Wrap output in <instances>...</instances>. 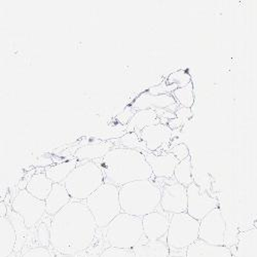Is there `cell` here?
<instances>
[{
  "mask_svg": "<svg viewBox=\"0 0 257 257\" xmlns=\"http://www.w3.org/2000/svg\"><path fill=\"white\" fill-rule=\"evenodd\" d=\"M159 123H162V119L157 110L149 109L137 111L126 124V133L140 134V132L144 130L145 127Z\"/></svg>",
  "mask_w": 257,
  "mask_h": 257,
  "instance_id": "21",
  "label": "cell"
},
{
  "mask_svg": "<svg viewBox=\"0 0 257 257\" xmlns=\"http://www.w3.org/2000/svg\"><path fill=\"white\" fill-rule=\"evenodd\" d=\"M71 201L72 198L64 184H54L50 196L46 200V214L54 217Z\"/></svg>",
  "mask_w": 257,
  "mask_h": 257,
  "instance_id": "18",
  "label": "cell"
},
{
  "mask_svg": "<svg viewBox=\"0 0 257 257\" xmlns=\"http://www.w3.org/2000/svg\"><path fill=\"white\" fill-rule=\"evenodd\" d=\"M232 257H235V256H234V255H233V256H232Z\"/></svg>",
  "mask_w": 257,
  "mask_h": 257,
  "instance_id": "39",
  "label": "cell"
},
{
  "mask_svg": "<svg viewBox=\"0 0 257 257\" xmlns=\"http://www.w3.org/2000/svg\"><path fill=\"white\" fill-rule=\"evenodd\" d=\"M226 222L220 208H216L200 221L199 240L208 244L224 246Z\"/></svg>",
  "mask_w": 257,
  "mask_h": 257,
  "instance_id": "10",
  "label": "cell"
},
{
  "mask_svg": "<svg viewBox=\"0 0 257 257\" xmlns=\"http://www.w3.org/2000/svg\"><path fill=\"white\" fill-rule=\"evenodd\" d=\"M95 218L98 228H106L122 212L119 202V187L104 183L84 202Z\"/></svg>",
  "mask_w": 257,
  "mask_h": 257,
  "instance_id": "6",
  "label": "cell"
},
{
  "mask_svg": "<svg viewBox=\"0 0 257 257\" xmlns=\"http://www.w3.org/2000/svg\"><path fill=\"white\" fill-rule=\"evenodd\" d=\"M144 235L142 218L121 212L106 227L105 238L109 247L133 250Z\"/></svg>",
  "mask_w": 257,
  "mask_h": 257,
  "instance_id": "5",
  "label": "cell"
},
{
  "mask_svg": "<svg viewBox=\"0 0 257 257\" xmlns=\"http://www.w3.org/2000/svg\"><path fill=\"white\" fill-rule=\"evenodd\" d=\"M230 249L224 246L208 244L198 240L185 251V257H232Z\"/></svg>",
  "mask_w": 257,
  "mask_h": 257,
  "instance_id": "17",
  "label": "cell"
},
{
  "mask_svg": "<svg viewBox=\"0 0 257 257\" xmlns=\"http://www.w3.org/2000/svg\"><path fill=\"white\" fill-rule=\"evenodd\" d=\"M191 82L190 74L185 70H177L171 73L167 78L168 85H177L178 88H183Z\"/></svg>",
  "mask_w": 257,
  "mask_h": 257,
  "instance_id": "28",
  "label": "cell"
},
{
  "mask_svg": "<svg viewBox=\"0 0 257 257\" xmlns=\"http://www.w3.org/2000/svg\"><path fill=\"white\" fill-rule=\"evenodd\" d=\"M100 166L104 182L117 187L154 177L145 155L134 149L115 147L101 160Z\"/></svg>",
  "mask_w": 257,
  "mask_h": 257,
  "instance_id": "2",
  "label": "cell"
},
{
  "mask_svg": "<svg viewBox=\"0 0 257 257\" xmlns=\"http://www.w3.org/2000/svg\"><path fill=\"white\" fill-rule=\"evenodd\" d=\"M173 130L168 124L159 123L149 125L139 134L141 140L145 143L148 152L154 153L166 146L172 139Z\"/></svg>",
  "mask_w": 257,
  "mask_h": 257,
  "instance_id": "12",
  "label": "cell"
},
{
  "mask_svg": "<svg viewBox=\"0 0 257 257\" xmlns=\"http://www.w3.org/2000/svg\"><path fill=\"white\" fill-rule=\"evenodd\" d=\"M200 221L192 218L188 213L174 214L170 218L166 243L172 250L187 249L199 240Z\"/></svg>",
  "mask_w": 257,
  "mask_h": 257,
  "instance_id": "7",
  "label": "cell"
},
{
  "mask_svg": "<svg viewBox=\"0 0 257 257\" xmlns=\"http://www.w3.org/2000/svg\"><path fill=\"white\" fill-rule=\"evenodd\" d=\"M22 257H53V254L48 248L44 246H38L27 250L22 255Z\"/></svg>",
  "mask_w": 257,
  "mask_h": 257,
  "instance_id": "32",
  "label": "cell"
},
{
  "mask_svg": "<svg viewBox=\"0 0 257 257\" xmlns=\"http://www.w3.org/2000/svg\"><path fill=\"white\" fill-rule=\"evenodd\" d=\"M0 217H8V206L5 202H0Z\"/></svg>",
  "mask_w": 257,
  "mask_h": 257,
  "instance_id": "36",
  "label": "cell"
},
{
  "mask_svg": "<svg viewBox=\"0 0 257 257\" xmlns=\"http://www.w3.org/2000/svg\"><path fill=\"white\" fill-rule=\"evenodd\" d=\"M136 257H169L170 248L167 243L162 241H147L144 244H139L133 249Z\"/></svg>",
  "mask_w": 257,
  "mask_h": 257,
  "instance_id": "24",
  "label": "cell"
},
{
  "mask_svg": "<svg viewBox=\"0 0 257 257\" xmlns=\"http://www.w3.org/2000/svg\"><path fill=\"white\" fill-rule=\"evenodd\" d=\"M54 162L52 160V158L47 157V156H42L41 158H39L36 162H35V167H44V168H48L53 166Z\"/></svg>",
  "mask_w": 257,
  "mask_h": 257,
  "instance_id": "34",
  "label": "cell"
},
{
  "mask_svg": "<svg viewBox=\"0 0 257 257\" xmlns=\"http://www.w3.org/2000/svg\"><path fill=\"white\" fill-rule=\"evenodd\" d=\"M100 257H136V256L133 250L108 247L101 253Z\"/></svg>",
  "mask_w": 257,
  "mask_h": 257,
  "instance_id": "29",
  "label": "cell"
},
{
  "mask_svg": "<svg viewBox=\"0 0 257 257\" xmlns=\"http://www.w3.org/2000/svg\"><path fill=\"white\" fill-rule=\"evenodd\" d=\"M162 189L161 208L165 213L179 214L187 211V187L178 182L164 185Z\"/></svg>",
  "mask_w": 257,
  "mask_h": 257,
  "instance_id": "11",
  "label": "cell"
},
{
  "mask_svg": "<svg viewBox=\"0 0 257 257\" xmlns=\"http://www.w3.org/2000/svg\"><path fill=\"white\" fill-rule=\"evenodd\" d=\"M177 102L172 94L168 95H152L147 92L140 94L131 104L135 111L142 110H159L171 109L172 107H177Z\"/></svg>",
  "mask_w": 257,
  "mask_h": 257,
  "instance_id": "15",
  "label": "cell"
},
{
  "mask_svg": "<svg viewBox=\"0 0 257 257\" xmlns=\"http://www.w3.org/2000/svg\"><path fill=\"white\" fill-rule=\"evenodd\" d=\"M162 189L151 179L139 180L119 187L121 211L143 218L161 205Z\"/></svg>",
  "mask_w": 257,
  "mask_h": 257,
  "instance_id": "3",
  "label": "cell"
},
{
  "mask_svg": "<svg viewBox=\"0 0 257 257\" xmlns=\"http://www.w3.org/2000/svg\"><path fill=\"white\" fill-rule=\"evenodd\" d=\"M174 113L176 114V117L181 119L183 122L188 120L192 115L190 108H185V107H181V106L179 108H177V110Z\"/></svg>",
  "mask_w": 257,
  "mask_h": 257,
  "instance_id": "33",
  "label": "cell"
},
{
  "mask_svg": "<svg viewBox=\"0 0 257 257\" xmlns=\"http://www.w3.org/2000/svg\"><path fill=\"white\" fill-rule=\"evenodd\" d=\"M119 143L123 148L134 149V151H138L142 154H146L148 152L145 143L137 133H125L119 138Z\"/></svg>",
  "mask_w": 257,
  "mask_h": 257,
  "instance_id": "27",
  "label": "cell"
},
{
  "mask_svg": "<svg viewBox=\"0 0 257 257\" xmlns=\"http://www.w3.org/2000/svg\"><path fill=\"white\" fill-rule=\"evenodd\" d=\"M62 257H74L73 255H62Z\"/></svg>",
  "mask_w": 257,
  "mask_h": 257,
  "instance_id": "38",
  "label": "cell"
},
{
  "mask_svg": "<svg viewBox=\"0 0 257 257\" xmlns=\"http://www.w3.org/2000/svg\"><path fill=\"white\" fill-rule=\"evenodd\" d=\"M104 174L100 164L84 162L79 164L64 181L72 201L85 202L104 184Z\"/></svg>",
  "mask_w": 257,
  "mask_h": 257,
  "instance_id": "4",
  "label": "cell"
},
{
  "mask_svg": "<svg viewBox=\"0 0 257 257\" xmlns=\"http://www.w3.org/2000/svg\"><path fill=\"white\" fill-rule=\"evenodd\" d=\"M169 153L172 154L179 162H182L190 157L189 149L186 146V144H184V143H179V144L174 145L172 148L170 149Z\"/></svg>",
  "mask_w": 257,
  "mask_h": 257,
  "instance_id": "30",
  "label": "cell"
},
{
  "mask_svg": "<svg viewBox=\"0 0 257 257\" xmlns=\"http://www.w3.org/2000/svg\"><path fill=\"white\" fill-rule=\"evenodd\" d=\"M77 160H70L46 168L45 173L54 184H63L64 181L78 166Z\"/></svg>",
  "mask_w": 257,
  "mask_h": 257,
  "instance_id": "23",
  "label": "cell"
},
{
  "mask_svg": "<svg viewBox=\"0 0 257 257\" xmlns=\"http://www.w3.org/2000/svg\"><path fill=\"white\" fill-rule=\"evenodd\" d=\"M54 183L47 177L46 173H37L31 176L26 190L40 201H45L50 196Z\"/></svg>",
  "mask_w": 257,
  "mask_h": 257,
  "instance_id": "22",
  "label": "cell"
},
{
  "mask_svg": "<svg viewBox=\"0 0 257 257\" xmlns=\"http://www.w3.org/2000/svg\"><path fill=\"white\" fill-rule=\"evenodd\" d=\"M219 208L217 199L210 196L196 182L187 187V211L188 215L199 221L204 219L210 212Z\"/></svg>",
  "mask_w": 257,
  "mask_h": 257,
  "instance_id": "9",
  "label": "cell"
},
{
  "mask_svg": "<svg viewBox=\"0 0 257 257\" xmlns=\"http://www.w3.org/2000/svg\"><path fill=\"white\" fill-rule=\"evenodd\" d=\"M174 177L176 179V182L182 184L185 187H188L192 183H195L194 176H192V166L190 157L182 162H179L175 169Z\"/></svg>",
  "mask_w": 257,
  "mask_h": 257,
  "instance_id": "25",
  "label": "cell"
},
{
  "mask_svg": "<svg viewBox=\"0 0 257 257\" xmlns=\"http://www.w3.org/2000/svg\"><path fill=\"white\" fill-rule=\"evenodd\" d=\"M114 147L112 141H95L78 148L74 157L78 162H94L103 159Z\"/></svg>",
  "mask_w": 257,
  "mask_h": 257,
  "instance_id": "16",
  "label": "cell"
},
{
  "mask_svg": "<svg viewBox=\"0 0 257 257\" xmlns=\"http://www.w3.org/2000/svg\"><path fill=\"white\" fill-rule=\"evenodd\" d=\"M183 123H184V122H183L181 119L175 117V118H173V119H170V120H169L168 125L174 131V130H176V128H179Z\"/></svg>",
  "mask_w": 257,
  "mask_h": 257,
  "instance_id": "35",
  "label": "cell"
},
{
  "mask_svg": "<svg viewBox=\"0 0 257 257\" xmlns=\"http://www.w3.org/2000/svg\"><path fill=\"white\" fill-rule=\"evenodd\" d=\"M98 226L84 202L71 201L53 217L50 244L62 255H76L90 248Z\"/></svg>",
  "mask_w": 257,
  "mask_h": 257,
  "instance_id": "1",
  "label": "cell"
},
{
  "mask_svg": "<svg viewBox=\"0 0 257 257\" xmlns=\"http://www.w3.org/2000/svg\"><path fill=\"white\" fill-rule=\"evenodd\" d=\"M177 85H168L167 83H161L156 87L149 88L146 92L152 95H168L170 93H173L175 90H177Z\"/></svg>",
  "mask_w": 257,
  "mask_h": 257,
  "instance_id": "31",
  "label": "cell"
},
{
  "mask_svg": "<svg viewBox=\"0 0 257 257\" xmlns=\"http://www.w3.org/2000/svg\"><path fill=\"white\" fill-rule=\"evenodd\" d=\"M144 237L147 241H161L165 235L167 238L170 218L166 213L155 211L142 218Z\"/></svg>",
  "mask_w": 257,
  "mask_h": 257,
  "instance_id": "13",
  "label": "cell"
},
{
  "mask_svg": "<svg viewBox=\"0 0 257 257\" xmlns=\"http://www.w3.org/2000/svg\"><path fill=\"white\" fill-rule=\"evenodd\" d=\"M146 161L151 167L154 177L156 178H172L179 161L171 153L162 154H144Z\"/></svg>",
  "mask_w": 257,
  "mask_h": 257,
  "instance_id": "14",
  "label": "cell"
},
{
  "mask_svg": "<svg viewBox=\"0 0 257 257\" xmlns=\"http://www.w3.org/2000/svg\"><path fill=\"white\" fill-rule=\"evenodd\" d=\"M235 257H257V226L239 233Z\"/></svg>",
  "mask_w": 257,
  "mask_h": 257,
  "instance_id": "20",
  "label": "cell"
},
{
  "mask_svg": "<svg viewBox=\"0 0 257 257\" xmlns=\"http://www.w3.org/2000/svg\"><path fill=\"white\" fill-rule=\"evenodd\" d=\"M176 102L185 108H191L195 103V93H194V84L190 82L186 87L178 88L172 93Z\"/></svg>",
  "mask_w": 257,
  "mask_h": 257,
  "instance_id": "26",
  "label": "cell"
},
{
  "mask_svg": "<svg viewBox=\"0 0 257 257\" xmlns=\"http://www.w3.org/2000/svg\"><path fill=\"white\" fill-rule=\"evenodd\" d=\"M12 209L23 219L27 228H32L46 214V202L36 199L24 189L14 198Z\"/></svg>",
  "mask_w": 257,
  "mask_h": 257,
  "instance_id": "8",
  "label": "cell"
},
{
  "mask_svg": "<svg viewBox=\"0 0 257 257\" xmlns=\"http://www.w3.org/2000/svg\"><path fill=\"white\" fill-rule=\"evenodd\" d=\"M169 257H185V256H179V255H172V256H169Z\"/></svg>",
  "mask_w": 257,
  "mask_h": 257,
  "instance_id": "37",
  "label": "cell"
},
{
  "mask_svg": "<svg viewBox=\"0 0 257 257\" xmlns=\"http://www.w3.org/2000/svg\"><path fill=\"white\" fill-rule=\"evenodd\" d=\"M17 231L9 217H0V257H10L15 251Z\"/></svg>",
  "mask_w": 257,
  "mask_h": 257,
  "instance_id": "19",
  "label": "cell"
}]
</instances>
